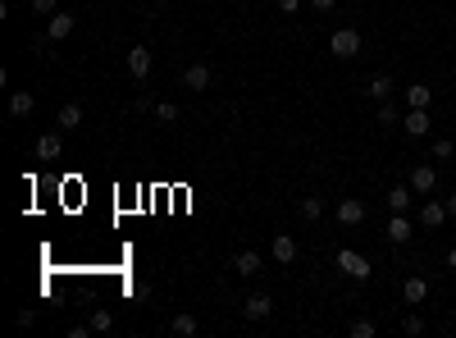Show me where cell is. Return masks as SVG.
Masks as SVG:
<instances>
[{
	"mask_svg": "<svg viewBox=\"0 0 456 338\" xmlns=\"http://www.w3.org/2000/svg\"><path fill=\"white\" fill-rule=\"evenodd\" d=\"M233 270H238L242 279L260 274V252H238V256H233Z\"/></svg>",
	"mask_w": 456,
	"mask_h": 338,
	"instance_id": "17",
	"label": "cell"
},
{
	"mask_svg": "<svg viewBox=\"0 0 456 338\" xmlns=\"http://www.w3.org/2000/svg\"><path fill=\"white\" fill-rule=\"evenodd\" d=\"M242 315H247V320H269V315H274V297L269 293H251L247 302H242Z\"/></svg>",
	"mask_w": 456,
	"mask_h": 338,
	"instance_id": "3",
	"label": "cell"
},
{
	"mask_svg": "<svg viewBox=\"0 0 456 338\" xmlns=\"http://www.w3.org/2000/svg\"><path fill=\"white\" fill-rule=\"evenodd\" d=\"M388 243H393V247L411 243V219H406V215H393V219H388Z\"/></svg>",
	"mask_w": 456,
	"mask_h": 338,
	"instance_id": "14",
	"label": "cell"
},
{
	"mask_svg": "<svg viewBox=\"0 0 456 338\" xmlns=\"http://www.w3.org/2000/svg\"><path fill=\"white\" fill-rule=\"evenodd\" d=\"M429 101H433L429 83H411L406 87V105H411V110H429Z\"/></svg>",
	"mask_w": 456,
	"mask_h": 338,
	"instance_id": "15",
	"label": "cell"
},
{
	"mask_svg": "<svg viewBox=\"0 0 456 338\" xmlns=\"http://www.w3.org/2000/svg\"><path fill=\"white\" fill-rule=\"evenodd\" d=\"M448 219H456V197H448Z\"/></svg>",
	"mask_w": 456,
	"mask_h": 338,
	"instance_id": "32",
	"label": "cell"
},
{
	"mask_svg": "<svg viewBox=\"0 0 456 338\" xmlns=\"http://www.w3.org/2000/svg\"><path fill=\"white\" fill-rule=\"evenodd\" d=\"M352 338H374V320H352Z\"/></svg>",
	"mask_w": 456,
	"mask_h": 338,
	"instance_id": "28",
	"label": "cell"
},
{
	"mask_svg": "<svg viewBox=\"0 0 456 338\" xmlns=\"http://www.w3.org/2000/svg\"><path fill=\"white\" fill-rule=\"evenodd\" d=\"M402 334L420 338V334H424V320H420V315H406V320H402Z\"/></svg>",
	"mask_w": 456,
	"mask_h": 338,
	"instance_id": "27",
	"label": "cell"
},
{
	"mask_svg": "<svg viewBox=\"0 0 456 338\" xmlns=\"http://www.w3.org/2000/svg\"><path fill=\"white\" fill-rule=\"evenodd\" d=\"M69 32H73V14H51V23H46V37H51V42H64Z\"/></svg>",
	"mask_w": 456,
	"mask_h": 338,
	"instance_id": "16",
	"label": "cell"
},
{
	"mask_svg": "<svg viewBox=\"0 0 456 338\" xmlns=\"http://www.w3.org/2000/svg\"><path fill=\"white\" fill-rule=\"evenodd\" d=\"M87 325H92L96 334H110V330H114V315H110V311H92V320H87Z\"/></svg>",
	"mask_w": 456,
	"mask_h": 338,
	"instance_id": "25",
	"label": "cell"
},
{
	"mask_svg": "<svg viewBox=\"0 0 456 338\" xmlns=\"http://www.w3.org/2000/svg\"><path fill=\"white\" fill-rule=\"evenodd\" d=\"M183 87H192V92H206V87H210V64H187Z\"/></svg>",
	"mask_w": 456,
	"mask_h": 338,
	"instance_id": "12",
	"label": "cell"
},
{
	"mask_svg": "<svg viewBox=\"0 0 456 338\" xmlns=\"http://www.w3.org/2000/svg\"><path fill=\"white\" fill-rule=\"evenodd\" d=\"M55 123H60L64 133L82 128V105H78V101H69V105H60V114H55Z\"/></svg>",
	"mask_w": 456,
	"mask_h": 338,
	"instance_id": "13",
	"label": "cell"
},
{
	"mask_svg": "<svg viewBox=\"0 0 456 338\" xmlns=\"http://www.w3.org/2000/svg\"><path fill=\"white\" fill-rule=\"evenodd\" d=\"M379 123L383 128H397V123H402V110H397L393 101H379Z\"/></svg>",
	"mask_w": 456,
	"mask_h": 338,
	"instance_id": "21",
	"label": "cell"
},
{
	"mask_svg": "<svg viewBox=\"0 0 456 338\" xmlns=\"http://www.w3.org/2000/svg\"><path fill=\"white\" fill-rule=\"evenodd\" d=\"M420 224L424 229H429V234H433V229H443V224H448V201H424V206H420Z\"/></svg>",
	"mask_w": 456,
	"mask_h": 338,
	"instance_id": "5",
	"label": "cell"
},
{
	"mask_svg": "<svg viewBox=\"0 0 456 338\" xmlns=\"http://www.w3.org/2000/svg\"><path fill=\"white\" fill-rule=\"evenodd\" d=\"M155 119L160 123H178V105L173 101H155Z\"/></svg>",
	"mask_w": 456,
	"mask_h": 338,
	"instance_id": "24",
	"label": "cell"
},
{
	"mask_svg": "<svg viewBox=\"0 0 456 338\" xmlns=\"http://www.w3.org/2000/svg\"><path fill=\"white\" fill-rule=\"evenodd\" d=\"M60 151H64L60 133H46V138L37 142V160H60Z\"/></svg>",
	"mask_w": 456,
	"mask_h": 338,
	"instance_id": "18",
	"label": "cell"
},
{
	"mask_svg": "<svg viewBox=\"0 0 456 338\" xmlns=\"http://www.w3.org/2000/svg\"><path fill=\"white\" fill-rule=\"evenodd\" d=\"M269 256H274L278 265H292V260H297V243H292V234H274V243H269Z\"/></svg>",
	"mask_w": 456,
	"mask_h": 338,
	"instance_id": "9",
	"label": "cell"
},
{
	"mask_svg": "<svg viewBox=\"0 0 456 338\" xmlns=\"http://www.w3.org/2000/svg\"><path fill=\"white\" fill-rule=\"evenodd\" d=\"M338 270H343L347 279H356V284H361V279H370V260H365L361 252H352V247H343V252H338Z\"/></svg>",
	"mask_w": 456,
	"mask_h": 338,
	"instance_id": "2",
	"label": "cell"
},
{
	"mask_svg": "<svg viewBox=\"0 0 456 338\" xmlns=\"http://www.w3.org/2000/svg\"><path fill=\"white\" fill-rule=\"evenodd\" d=\"M411 197H415L411 183H397V188H388V210H393V215H406V210H411Z\"/></svg>",
	"mask_w": 456,
	"mask_h": 338,
	"instance_id": "10",
	"label": "cell"
},
{
	"mask_svg": "<svg viewBox=\"0 0 456 338\" xmlns=\"http://www.w3.org/2000/svg\"><path fill=\"white\" fill-rule=\"evenodd\" d=\"M173 334H178V338H192V334H197V315H187V311L173 315Z\"/></svg>",
	"mask_w": 456,
	"mask_h": 338,
	"instance_id": "22",
	"label": "cell"
},
{
	"mask_svg": "<svg viewBox=\"0 0 456 338\" xmlns=\"http://www.w3.org/2000/svg\"><path fill=\"white\" fill-rule=\"evenodd\" d=\"M123 64H128V73H133L137 83H147V78H151V51H147V46H133Z\"/></svg>",
	"mask_w": 456,
	"mask_h": 338,
	"instance_id": "6",
	"label": "cell"
},
{
	"mask_svg": "<svg viewBox=\"0 0 456 338\" xmlns=\"http://www.w3.org/2000/svg\"><path fill=\"white\" fill-rule=\"evenodd\" d=\"M278 9H283V14H297V9H302V0H278Z\"/></svg>",
	"mask_w": 456,
	"mask_h": 338,
	"instance_id": "30",
	"label": "cell"
},
{
	"mask_svg": "<svg viewBox=\"0 0 456 338\" xmlns=\"http://www.w3.org/2000/svg\"><path fill=\"white\" fill-rule=\"evenodd\" d=\"M402 128L411 138H429V110H406L402 114Z\"/></svg>",
	"mask_w": 456,
	"mask_h": 338,
	"instance_id": "11",
	"label": "cell"
},
{
	"mask_svg": "<svg viewBox=\"0 0 456 338\" xmlns=\"http://www.w3.org/2000/svg\"><path fill=\"white\" fill-rule=\"evenodd\" d=\"M37 14H60V0H32Z\"/></svg>",
	"mask_w": 456,
	"mask_h": 338,
	"instance_id": "29",
	"label": "cell"
},
{
	"mask_svg": "<svg viewBox=\"0 0 456 338\" xmlns=\"http://www.w3.org/2000/svg\"><path fill=\"white\" fill-rule=\"evenodd\" d=\"M448 265H452V270H456V247H452V252H448Z\"/></svg>",
	"mask_w": 456,
	"mask_h": 338,
	"instance_id": "33",
	"label": "cell"
},
{
	"mask_svg": "<svg viewBox=\"0 0 456 338\" xmlns=\"http://www.w3.org/2000/svg\"><path fill=\"white\" fill-rule=\"evenodd\" d=\"M37 110V96L32 92H14L9 96V114H14V119H23V114H32Z\"/></svg>",
	"mask_w": 456,
	"mask_h": 338,
	"instance_id": "19",
	"label": "cell"
},
{
	"mask_svg": "<svg viewBox=\"0 0 456 338\" xmlns=\"http://www.w3.org/2000/svg\"><path fill=\"white\" fill-rule=\"evenodd\" d=\"M319 215H324V201H319V197H302V219H310V224H315Z\"/></svg>",
	"mask_w": 456,
	"mask_h": 338,
	"instance_id": "23",
	"label": "cell"
},
{
	"mask_svg": "<svg viewBox=\"0 0 456 338\" xmlns=\"http://www.w3.org/2000/svg\"><path fill=\"white\" fill-rule=\"evenodd\" d=\"M310 5H315V9H319V14H324V9H333V5H338V0H310Z\"/></svg>",
	"mask_w": 456,
	"mask_h": 338,
	"instance_id": "31",
	"label": "cell"
},
{
	"mask_svg": "<svg viewBox=\"0 0 456 338\" xmlns=\"http://www.w3.org/2000/svg\"><path fill=\"white\" fill-rule=\"evenodd\" d=\"M402 297H406V306H424V302H429V279L411 274V279L402 284Z\"/></svg>",
	"mask_w": 456,
	"mask_h": 338,
	"instance_id": "8",
	"label": "cell"
},
{
	"mask_svg": "<svg viewBox=\"0 0 456 338\" xmlns=\"http://www.w3.org/2000/svg\"><path fill=\"white\" fill-rule=\"evenodd\" d=\"M406 183H411V188H415V197H429V192L438 188V169H433V165H415V169H411V179H406Z\"/></svg>",
	"mask_w": 456,
	"mask_h": 338,
	"instance_id": "4",
	"label": "cell"
},
{
	"mask_svg": "<svg viewBox=\"0 0 456 338\" xmlns=\"http://www.w3.org/2000/svg\"><path fill=\"white\" fill-rule=\"evenodd\" d=\"M328 51H333L338 60H352V55H361V32H356V28H338V32L328 37Z\"/></svg>",
	"mask_w": 456,
	"mask_h": 338,
	"instance_id": "1",
	"label": "cell"
},
{
	"mask_svg": "<svg viewBox=\"0 0 456 338\" xmlns=\"http://www.w3.org/2000/svg\"><path fill=\"white\" fill-rule=\"evenodd\" d=\"M365 92H370L374 101H393V78H388V73H374V78H370V87H365Z\"/></svg>",
	"mask_w": 456,
	"mask_h": 338,
	"instance_id": "20",
	"label": "cell"
},
{
	"mask_svg": "<svg viewBox=\"0 0 456 338\" xmlns=\"http://www.w3.org/2000/svg\"><path fill=\"white\" fill-rule=\"evenodd\" d=\"M361 219H365V201L361 197H343L338 201V224L352 229V224H361Z\"/></svg>",
	"mask_w": 456,
	"mask_h": 338,
	"instance_id": "7",
	"label": "cell"
},
{
	"mask_svg": "<svg viewBox=\"0 0 456 338\" xmlns=\"http://www.w3.org/2000/svg\"><path fill=\"white\" fill-rule=\"evenodd\" d=\"M452 138H438V142H433V160H452Z\"/></svg>",
	"mask_w": 456,
	"mask_h": 338,
	"instance_id": "26",
	"label": "cell"
}]
</instances>
